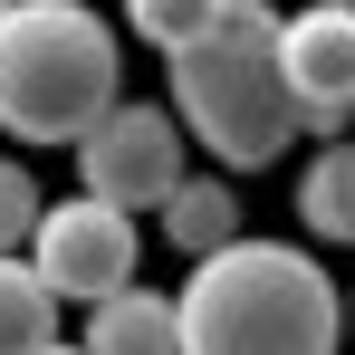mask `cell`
I'll return each instance as SVG.
<instances>
[{"label":"cell","instance_id":"3957f363","mask_svg":"<svg viewBox=\"0 0 355 355\" xmlns=\"http://www.w3.org/2000/svg\"><path fill=\"white\" fill-rule=\"evenodd\" d=\"M125 96V39L87 0H10L0 10V135L10 144H87Z\"/></svg>","mask_w":355,"mask_h":355},{"label":"cell","instance_id":"6da1fadb","mask_svg":"<svg viewBox=\"0 0 355 355\" xmlns=\"http://www.w3.org/2000/svg\"><path fill=\"white\" fill-rule=\"evenodd\" d=\"M182 355H336L346 288L307 240H221L182 279Z\"/></svg>","mask_w":355,"mask_h":355},{"label":"cell","instance_id":"52a82bcc","mask_svg":"<svg viewBox=\"0 0 355 355\" xmlns=\"http://www.w3.org/2000/svg\"><path fill=\"white\" fill-rule=\"evenodd\" d=\"M87 355H182V297L164 288H116L87 307Z\"/></svg>","mask_w":355,"mask_h":355},{"label":"cell","instance_id":"277c9868","mask_svg":"<svg viewBox=\"0 0 355 355\" xmlns=\"http://www.w3.org/2000/svg\"><path fill=\"white\" fill-rule=\"evenodd\" d=\"M182 173H192V125L173 116V96L164 106L154 96H116L106 125L77 144V182L106 192V202H125V211H164Z\"/></svg>","mask_w":355,"mask_h":355},{"label":"cell","instance_id":"9c48e42d","mask_svg":"<svg viewBox=\"0 0 355 355\" xmlns=\"http://www.w3.org/2000/svg\"><path fill=\"white\" fill-rule=\"evenodd\" d=\"M297 231L355 250V135H327L297 173Z\"/></svg>","mask_w":355,"mask_h":355},{"label":"cell","instance_id":"5b68a950","mask_svg":"<svg viewBox=\"0 0 355 355\" xmlns=\"http://www.w3.org/2000/svg\"><path fill=\"white\" fill-rule=\"evenodd\" d=\"M135 221L144 211H125V202H106V192H58L49 211H39V240H29V259L49 269V288L67 297V307H96V297L135 288V259H144V240H135Z\"/></svg>","mask_w":355,"mask_h":355},{"label":"cell","instance_id":"5bb4252c","mask_svg":"<svg viewBox=\"0 0 355 355\" xmlns=\"http://www.w3.org/2000/svg\"><path fill=\"white\" fill-rule=\"evenodd\" d=\"M346 346H355V288H346Z\"/></svg>","mask_w":355,"mask_h":355},{"label":"cell","instance_id":"7c38bea8","mask_svg":"<svg viewBox=\"0 0 355 355\" xmlns=\"http://www.w3.org/2000/svg\"><path fill=\"white\" fill-rule=\"evenodd\" d=\"M39 211H49V192H39V173L0 154V250H29V240H39Z\"/></svg>","mask_w":355,"mask_h":355},{"label":"cell","instance_id":"30bf717a","mask_svg":"<svg viewBox=\"0 0 355 355\" xmlns=\"http://www.w3.org/2000/svg\"><path fill=\"white\" fill-rule=\"evenodd\" d=\"M58 307L67 297L49 288V269L29 250H0V355H49L58 346Z\"/></svg>","mask_w":355,"mask_h":355},{"label":"cell","instance_id":"9a60e30c","mask_svg":"<svg viewBox=\"0 0 355 355\" xmlns=\"http://www.w3.org/2000/svg\"><path fill=\"white\" fill-rule=\"evenodd\" d=\"M0 10H10V0H0Z\"/></svg>","mask_w":355,"mask_h":355},{"label":"cell","instance_id":"8992f818","mask_svg":"<svg viewBox=\"0 0 355 355\" xmlns=\"http://www.w3.org/2000/svg\"><path fill=\"white\" fill-rule=\"evenodd\" d=\"M279 49H288V87L307 106V135H346L355 125V10L346 0H317L279 19Z\"/></svg>","mask_w":355,"mask_h":355},{"label":"cell","instance_id":"ba28073f","mask_svg":"<svg viewBox=\"0 0 355 355\" xmlns=\"http://www.w3.org/2000/svg\"><path fill=\"white\" fill-rule=\"evenodd\" d=\"M154 231H164V250H182V259L240 240V231H250V221H240V173H182L173 202L154 211Z\"/></svg>","mask_w":355,"mask_h":355},{"label":"cell","instance_id":"2e32d148","mask_svg":"<svg viewBox=\"0 0 355 355\" xmlns=\"http://www.w3.org/2000/svg\"><path fill=\"white\" fill-rule=\"evenodd\" d=\"M346 10H355V0H346Z\"/></svg>","mask_w":355,"mask_h":355},{"label":"cell","instance_id":"7a4b0ae2","mask_svg":"<svg viewBox=\"0 0 355 355\" xmlns=\"http://www.w3.org/2000/svg\"><path fill=\"white\" fill-rule=\"evenodd\" d=\"M279 19L269 0H231L221 29H202L192 49H173V116L192 125V144L221 164V173H259L279 164L297 135H307V106L288 87V49H279Z\"/></svg>","mask_w":355,"mask_h":355},{"label":"cell","instance_id":"8fae6325","mask_svg":"<svg viewBox=\"0 0 355 355\" xmlns=\"http://www.w3.org/2000/svg\"><path fill=\"white\" fill-rule=\"evenodd\" d=\"M221 10H231V0H125V29H135L154 58H173L202 29H221Z\"/></svg>","mask_w":355,"mask_h":355},{"label":"cell","instance_id":"4fadbf2b","mask_svg":"<svg viewBox=\"0 0 355 355\" xmlns=\"http://www.w3.org/2000/svg\"><path fill=\"white\" fill-rule=\"evenodd\" d=\"M49 355H87V336H58V346H49Z\"/></svg>","mask_w":355,"mask_h":355}]
</instances>
